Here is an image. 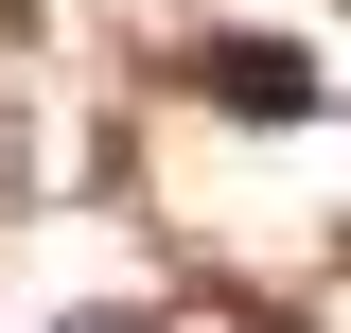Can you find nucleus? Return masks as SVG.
Returning a JSON list of instances; mask_svg holds the SVG:
<instances>
[{
	"label": "nucleus",
	"mask_w": 351,
	"mask_h": 333,
	"mask_svg": "<svg viewBox=\"0 0 351 333\" xmlns=\"http://www.w3.org/2000/svg\"><path fill=\"white\" fill-rule=\"evenodd\" d=\"M193 88H211L228 123H316V106H334L299 36H211V53H193Z\"/></svg>",
	"instance_id": "1"
},
{
	"label": "nucleus",
	"mask_w": 351,
	"mask_h": 333,
	"mask_svg": "<svg viewBox=\"0 0 351 333\" xmlns=\"http://www.w3.org/2000/svg\"><path fill=\"white\" fill-rule=\"evenodd\" d=\"M71 333H141V316H71Z\"/></svg>",
	"instance_id": "2"
}]
</instances>
